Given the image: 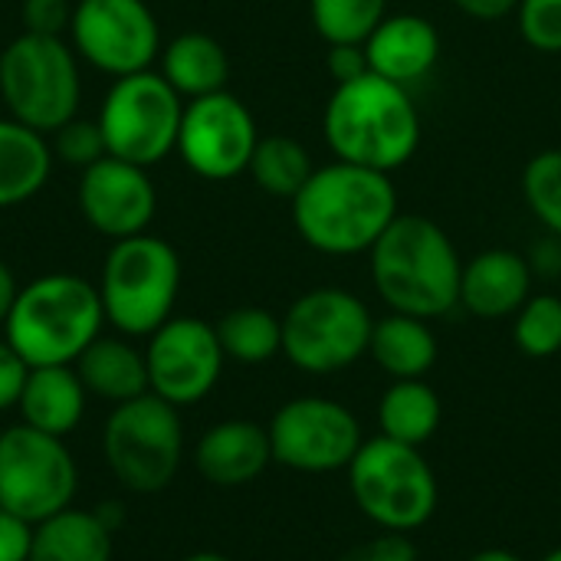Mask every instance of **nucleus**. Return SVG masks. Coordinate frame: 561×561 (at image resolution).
<instances>
[{
    "label": "nucleus",
    "instance_id": "1",
    "mask_svg": "<svg viewBox=\"0 0 561 561\" xmlns=\"http://www.w3.org/2000/svg\"><path fill=\"white\" fill-rule=\"evenodd\" d=\"M398 214L391 174L348 161L316 168L293 197L296 233L325 256L368 253Z\"/></svg>",
    "mask_w": 561,
    "mask_h": 561
},
{
    "label": "nucleus",
    "instance_id": "2",
    "mask_svg": "<svg viewBox=\"0 0 561 561\" xmlns=\"http://www.w3.org/2000/svg\"><path fill=\"white\" fill-rule=\"evenodd\" d=\"M325 141L335 161L371 171H398L421 148V112L408 85L365 72L335 85L322 112Z\"/></svg>",
    "mask_w": 561,
    "mask_h": 561
},
{
    "label": "nucleus",
    "instance_id": "3",
    "mask_svg": "<svg viewBox=\"0 0 561 561\" xmlns=\"http://www.w3.org/2000/svg\"><path fill=\"white\" fill-rule=\"evenodd\" d=\"M371 283L391 312L440 319L460 306L463 260L450 233L421 214H398L368 250Z\"/></svg>",
    "mask_w": 561,
    "mask_h": 561
},
{
    "label": "nucleus",
    "instance_id": "4",
    "mask_svg": "<svg viewBox=\"0 0 561 561\" xmlns=\"http://www.w3.org/2000/svg\"><path fill=\"white\" fill-rule=\"evenodd\" d=\"M102 325L105 312L99 286L72 273H49L20 286L3 339L30 368L76 365V358L102 335Z\"/></svg>",
    "mask_w": 561,
    "mask_h": 561
},
{
    "label": "nucleus",
    "instance_id": "5",
    "mask_svg": "<svg viewBox=\"0 0 561 561\" xmlns=\"http://www.w3.org/2000/svg\"><path fill=\"white\" fill-rule=\"evenodd\" d=\"M345 473L358 513L381 533L411 536L437 513L440 486L421 447H408L378 434L358 447Z\"/></svg>",
    "mask_w": 561,
    "mask_h": 561
},
{
    "label": "nucleus",
    "instance_id": "6",
    "mask_svg": "<svg viewBox=\"0 0 561 561\" xmlns=\"http://www.w3.org/2000/svg\"><path fill=\"white\" fill-rule=\"evenodd\" d=\"M181 260L161 237L138 233L115 240L99 276L105 322L125 339H148L174 316Z\"/></svg>",
    "mask_w": 561,
    "mask_h": 561
},
{
    "label": "nucleus",
    "instance_id": "7",
    "mask_svg": "<svg viewBox=\"0 0 561 561\" xmlns=\"http://www.w3.org/2000/svg\"><path fill=\"white\" fill-rule=\"evenodd\" d=\"M0 95L10 118L53 135L79 112L82 76L72 43L20 33L0 53Z\"/></svg>",
    "mask_w": 561,
    "mask_h": 561
},
{
    "label": "nucleus",
    "instance_id": "8",
    "mask_svg": "<svg viewBox=\"0 0 561 561\" xmlns=\"http://www.w3.org/2000/svg\"><path fill=\"white\" fill-rule=\"evenodd\" d=\"M102 454L128 493H161L178 477L184 457L181 408L151 391L115 404L102 431Z\"/></svg>",
    "mask_w": 561,
    "mask_h": 561
},
{
    "label": "nucleus",
    "instance_id": "9",
    "mask_svg": "<svg viewBox=\"0 0 561 561\" xmlns=\"http://www.w3.org/2000/svg\"><path fill=\"white\" fill-rule=\"evenodd\" d=\"M375 316L342 286L302 293L283 316V355L306 375H335L368 355Z\"/></svg>",
    "mask_w": 561,
    "mask_h": 561
},
{
    "label": "nucleus",
    "instance_id": "10",
    "mask_svg": "<svg viewBox=\"0 0 561 561\" xmlns=\"http://www.w3.org/2000/svg\"><path fill=\"white\" fill-rule=\"evenodd\" d=\"M181 118L184 99L154 69L115 79L99 108L105 151L138 168L161 164L178 151Z\"/></svg>",
    "mask_w": 561,
    "mask_h": 561
},
{
    "label": "nucleus",
    "instance_id": "11",
    "mask_svg": "<svg viewBox=\"0 0 561 561\" xmlns=\"http://www.w3.org/2000/svg\"><path fill=\"white\" fill-rule=\"evenodd\" d=\"M79 467L62 437L13 424L0 431V506L30 526L72 506Z\"/></svg>",
    "mask_w": 561,
    "mask_h": 561
},
{
    "label": "nucleus",
    "instance_id": "12",
    "mask_svg": "<svg viewBox=\"0 0 561 561\" xmlns=\"http://www.w3.org/2000/svg\"><path fill=\"white\" fill-rule=\"evenodd\" d=\"M273 463L296 473H339L348 470L365 444L358 417L332 398L306 394L286 401L270 427Z\"/></svg>",
    "mask_w": 561,
    "mask_h": 561
},
{
    "label": "nucleus",
    "instance_id": "13",
    "mask_svg": "<svg viewBox=\"0 0 561 561\" xmlns=\"http://www.w3.org/2000/svg\"><path fill=\"white\" fill-rule=\"evenodd\" d=\"M69 39L79 59L112 79L145 72L161 56V26L145 0H79Z\"/></svg>",
    "mask_w": 561,
    "mask_h": 561
},
{
    "label": "nucleus",
    "instance_id": "14",
    "mask_svg": "<svg viewBox=\"0 0 561 561\" xmlns=\"http://www.w3.org/2000/svg\"><path fill=\"white\" fill-rule=\"evenodd\" d=\"M224 362L227 355L210 322L171 316L148 335V391L174 408H191L217 388Z\"/></svg>",
    "mask_w": 561,
    "mask_h": 561
},
{
    "label": "nucleus",
    "instance_id": "15",
    "mask_svg": "<svg viewBox=\"0 0 561 561\" xmlns=\"http://www.w3.org/2000/svg\"><path fill=\"white\" fill-rule=\"evenodd\" d=\"M260 131L253 112L233 92H214L184 102L178 154L207 181H230L250 168Z\"/></svg>",
    "mask_w": 561,
    "mask_h": 561
},
{
    "label": "nucleus",
    "instance_id": "16",
    "mask_svg": "<svg viewBox=\"0 0 561 561\" xmlns=\"http://www.w3.org/2000/svg\"><path fill=\"white\" fill-rule=\"evenodd\" d=\"M79 210L95 233L115 243L148 233L158 210V191L148 168L105 154L79 178Z\"/></svg>",
    "mask_w": 561,
    "mask_h": 561
},
{
    "label": "nucleus",
    "instance_id": "17",
    "mask_svg": "<svg viewBox=\"0 0 561 561\" xmlns=\"http://www.w3.org/2000/svg\"><path fill=\"white\" fill-rule=\"evenodd\" d=\"M533 296V263L506 247H493L463 263L460 306L486 322L516 316Z\"/></svg>",
    "mask_w": 561,
    "mask_h": 561
},
{
    "label": "nucleus",
    "instance_id": "18",
    "mask_svg": "<svg viewBox=\"0 0 561 561\" xmlns=\"http://www.w3.org/2000/svg\"><path fill=\"white\" fill-rule=\"evenodd\" d=\"M270 463H273L270 434L256 421H220L207 427L194 447L197 473L220 490H237L253 483Z\"/></svg>",
    "mask_w": 561,
    "mask_h": 561
},
{
    "label": "nucleus",
    "instance_id": "19",
    "mask_svg": "<svg viewBox=\"0 0 561 561\" xmlns=\"http://www.w3.org/2000/svg\"><path fill=\"white\" fill-rule=\"evenodd\" d=\"M365 53L371 72L411 85L437 66L440 33L421 13H394L375 26V33L365 39Z\"/></svg>",
    "mask_w": 561,
    "mask_h": 561
},
{
    "label": "nucleus",
    "instance_id": "20",
    "mask_svg": "<svg viewBox=\"0 0 561 561\" xmlns=\"http://www.w3.org/2000/svg\"><path fill=\"white\" fill-rule=\"evenodd\" d=\"M85 404H89V391L79 381L76 365H46V368H30L16 411H20V424L66 440L82 424Z\"/></svg>",
    "mask_w": 561,
    "mask_h": 561
},
{
    "label": "nucleus",
    "instance_id": "21",
    "mask_svg": "<svg viewBox=\"0 0 561 561\" xmlns=\"http://www.w3.org/2000/svg\"><path fill=\"white\" fill-rule=\"evenodd\" d=\"M76 375L92 398L108 404H125L148 394V365L125 335H99L79 358Z\"/></svg>",
    "mask_w": 561,
    "mask_h": 561
},
{
    "label": "nucleus",
    "instance_id": "22",
    "mask_svg": "<svg viewBox=\"0 0 561 561\" xmlns=\"http://www.w3.org/2000/svg\"><path fill=\"white\" fill-rule=\"evenodd\" d=\"M53 148L43 131L0 118V210L36 197L53 171Z\"/></svg>",
    "mask_w": 561,
    "mask_h": 561
},
{
    "label": "nucleus",
    "instance_id": "23",
    "mask_svg": "<svg viewBox=\"0 0 561 561\" xmlns=\"http://www.w3.org/2000/svg\"><path fill=\"white\" fill-rule=\"evenodd\" d=\"M437 335L427 319L404 312H388L385 319H375L368 355L394 381L424 378L437 365Z\"/></svg>",
    "mask_w": 561,
    "mask_h": 561
},
{
    "label": "nucleus",
    "instance_id": "24",
    "mask_svg": "<svg viewBox=\"0 0 561 561\" xmlns=\"http://www.w3.org/2000/svg\"><path fill=\"white\" fill-rule=\"evenodd\" d=\"M161 76L181 99H204L227 89L230 56L207 33H181L161 49Z\"/></svg>",
    "mask_w": 561,
    "mask_h": 561
},
{
    "label": "nucleus",
    "instance_id": "25",
    "mask_svg": "<svg viewBox=\"0 0 561 561\" xmlns=\"http://www.w3.org/2000/svg\"><path fill=\"white\" fill-rule=\"evenodd\" d=\"M26 561H112V529L95 510H62L33 526Z\"/></svg>",
    "mask_w": 561,
    "mask_h": 561
},
{
    "label": "nucleus",
    "instance_id": "26",
    "mask_svg": "<svg viewBox=\"0 0 561 561\" xmlns=\"http://www.w3.org/2000/svg\"><path fill=\"white\" fill-rule=\"evenodd\" d=\"M444 421L440 394L424 381H394L378 401V427L381 437H391L408 447H424Z\"/></svg>",
    "mask_w": 561,
    "mask_h": 561
},
{
    "label": "nucleus",
    "instance_id": "27",
    "mask_svg": "<svg viewBox=\"0 0 561 561\" xmlns=\"http://www.w3.org/2000/svg\"><path fill=\"white\" fill-rule=\"evenodd\" d=\"M217 339L227 358L240 365H263L283 355V319L260 306L230 309L217 325Z\"/></svg>",
    "mask_w": 561,
    "mask_h": 561
},
{
    "label": "nucleus",
    "instance_id": "28",
    "mask_svg": "<svg viewBox=\"0 0 561 561\" xmlns=\"http://www.w3.org/2000/svg\"><path fill=\"white\" fill-rule=\"evenodd\" d=\"M247 171L253 174L260 191L293 201L302 191V184L312 178L316 168H312V158L302 141H296L289 135H266L256 141V151H253Z\"/></svg>",
    "mask_w": 561,
    "mask_h": 561
},
{
    "label": "nucleus",
    "instance_id": "29",
    "mask_svg": "<svg viewBox=\"0 0 561 561\" xmlns=\"http://www.w3.org/2000/svg\"><path fill=\"white\" fill-rule=\"evenodd\" d=\"M309 16L329 46H365L388 16V0H309Z\"/></svg>",
    "mask_w": 561,
    "mask_h": 561
},
{
    "label": "nucleus",
    "instance_id": "30",
    "mask_svg": "<svg viewBox=\"0 0 561 561\" xmlns=\"http://www.w3.org/2000/svg\"><path fill=\"white\" fill-rule=\"evenodd\" d=\"M513 342L529 358H552L561 352V296L536 293L513 316Z\"/></svg>",
    "mask_w": 561,
    "mask_h": 561
},
{
    "label": "nucleus",
    "instance_id": "31",
    "mask_svg": "<svg viewBox=\"0 0 561 561\" xmlns=\"http://www.w3.org/2000/svg\"><path fill=\"white\" fill-rule=\"evenodd\" d=\"M523 197L533 217L561 240V148H546L526 161Z\"/></svg>",
    "mask_w": 561,
    "mask_h": 561
},
{
    "label": "nucleus",
    "instance_id": "32",
    "mask_svg": "<svg viewBox=\"0 0 561 561\" xmlns=\"http://www.w3.org/2000/svg\"><path fill=\"white\" fill-rule=\"evenodd\" d=\"M53 158L69 164V168H92L95 161H102L108 151H105V138H102V128H99V118H69L62 128L53 131Z\"/></svg>",
    "mask_w": 561,
    "mask_h": 561
},
{
    "label": "nucleus",
    "instance_id": "33",
    "mask_svg": "<svg viewBox=\"0 0 561 561\" xmlns=\"http://www.w3.org/2000/svg\"><path fill=\"white\" fill-rule=\"evenodd\" d=\"M516 20L536 53H561V0H519Z\"/></svg>",
    "mask_w": 561,
    "mask_h": 561
},
{
    "label": "nucleus",
    "instance_id": "34",
    "mask_svg": "<svg viewBox=\"0 0 561 561\" xmlns=\"http://www.w3.org/2000/svg\"><path fill=\"white\" fill-rule=\"evenodd\" d=\"M72 10H76V7H72L69 0H23V3H20L23 33L62 36V33H69Z\"/></svg>",
    "mask_w": 561,
    "mask_h": 561
},
{
    "label": "nucleus",
    "instance_id": "35",
    "mask_svg": "<svg viewBox=\"0 0 561 561\" xmlns=\"http://www.w3.org/2000/svg\"><path fill=\"white\" fill-rule=\"evenodd\" d=\"M339 561H421V556L404 533H381L378 539L348 549Z\"/></svg>",
    "mask_w": 561,
    "mask_h": 561
},
{
    "label": "nucleus",
    "instance_id": "36",
    "mask_svg": "<svg viewBox=\"0 0 561 561\" xmlns=\"http://www.w3.org/2000/svg\"><path fill=\"white\" fill-rule=\"evenodd\" d=\"M26 375H30V365L13 352L7 339H0V414L16 408Z\"/></svg>",
    "mask_w": 561,
    "mask_h": 561
},
{
    "label": "nucleus",
    "instance_id": "37",
    "mask_svg": "<svg viewBox=\"0 0 561 561\" xmlns=\"http://www.w3.org/2000/svg\"><path fill=\"white\" fill-rule=\"evenodd\" d=\"M33 546V526L0 506V561H26Z\"/></svg>",
    "mask_w": 561,
    "mask_h": 561
},
{
    "label": "nucleus",
    "instance_id": "38",
    "mask_svg": "<svg viewBox=\"0 0 561 561\" xmlns=\"http://www.w3.org/2000/svg\"><path fill=\"white\" fill-rule=\"evenodd\" d=\"M325 69H329V76L335 79V85L352 82V79H358V76L371 72L365 46H352V43H345V46H329Z\"/></svg>",
    "mask_w": 561,
    "mask_h": 561
},
{
    "label": "nucleus",
    "instance_id": "39",
    "mask_svg": "<svg viewBox=\"0 0 561 561\" xmlns=\"http://www.w3.org/2000/svg\"><path fill=\"white\" fill-rule=\"evenodd\" d=\"M454 7L473 20H503L519 7V0H454Z\"/></svg>",
    "mask_w": 561,
    "mask_h": 561
},
{
    "label": "nucleus",
    "instance_id": "40",
    "mask_svg": "<svg viewBox=\"0 0 561 561\" xmlns=\"http://www.w3.org/2000/svg\"><path fill=\"white\" fill-rule=\"evenodd\" d=\"M16 293H20V283L13 276V270L0 260V329L7 325V316L16 302Z\"/></svg>",
    "mask_w": 561,
    "mask_h": 561
},
{
    "label": "nucleus",
    "instance_id": "41",
    "mask_svg": "<svg viewBox=\"0 0 561 561\" xmlns=\"http://www.w3.org/2000/svg\"><path fill=\"white\" fill-rule=\"evenodd\" d=\"M467 561H523L516 552H510V549H483V552H477V556H470Z\"/></svg>",
    "mask_w": 561,
    "mask_h": 561
},
{
    "label": "nucleus",
    "instance_id": "42",
    "mask_svg": "<svg viewBox=\"0 0 561 561\" xmlns=\"http://www.w3.org/2000/svg\"><path fill=\"white\" fill-rule=\"evenodd\" d=\"M184 561H233V559H227V556H220V552H194V556H187Z\"/></svg>",
    "mask_w": 561,
    "mask_h": 561
},
{
    "label": "nucleus",
    "instance_id": "43",
    "mask_svg": "<svg viewBox=\"0 0 561 561\" xmlns=\"http://www.w3.org/2000/svg\"><path fill=\"white\" fill-rule=\"evenodd\" d=\"M542 561H561V546L559 549H552V552H549V556H546Z\"/></svg>",
    "mask_w": 561,
    "mask_h": 561
},
{
    "label": "nucleus",
    "instance_id": "44",
    "mask_svg": "<svg viewBox=\"0 0 561 561\" xmlns=\"http://www.w3.org/2000/svg\"><path fill=\"white\" fill-rule=\"evenodd\" d=\"M559 276H561V270H559Z\"/></svg>",
    "mask_w": 561,
    "mask_h": 561
}]
</instances>
